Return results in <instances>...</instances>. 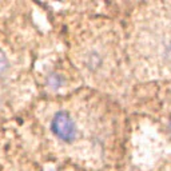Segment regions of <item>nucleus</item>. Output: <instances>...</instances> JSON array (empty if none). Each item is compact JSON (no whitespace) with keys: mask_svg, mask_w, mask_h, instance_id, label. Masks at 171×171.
Masks as SVG:
<instances>
[{"mask_svg":"<svg viewBox=\"0 0 171 171\" xmlns=\"http://www.w3.org/2000/svg\"><path fill=\"white\" fill-rule=\"evenodd\" d=\"M127 7L120 21L135 82H171V1L128 3Z\"/></svg>","mask_w":171,"mask_h":171,"instance_id":"nucleus-3","label":"nucleus"},{"mask_svg":"<svg viewBox=\"0 0 171 171\" xmlns=\"http://www.w3.org/2000/svg\"><path fill=\"white\" fill-rule=\"evenodd\" d=\"M43 131L50 148L82 170L127 166L130 114L118 100L92 88L48 103Z\"/></svg>","mask_w":171,"mask_h":171,"instance_id":"nucleus-1","label":"nucleus"},{"mask_svg":"<svg viewBox=\"0 0 171 171\" xmlns=\"http://www.w3.org/2000/svg\"><path fill=\"white\" fill-rule=\"evenodd\" d=\"M132 118L147 122L150 132L166 147L163 162L171 160V82L138 84L131 99ZM160 163V164H162Z\"/></svg>","mask_w":171,"mask_h":171,"instance_id":"nucleus-4","label":"nucleus"},{"mask_svg":"<svg viewBox=\"0 0 171 171\" xmlns=\"http://www.w3.org/2000/svg\"><path fill=\"white\" fill-rule=\"evenodd\" d=\"M151 171H171V160L170 162H164L162 164H159L158 167H155Z\"/></svg>","mask_w":171,"mask_h":171,"instance_id":"nucleus-6","label":"nucleus"},{"mask_svg":"<svg viewBox=\"0 0 171 171\" xmlns=\"http://www.w3.org/2000/svg\"><path fill=\"white\" fill-rule=\"evenodd\" d=\"M72 35L69 60L91 88L128 107L138 83L128 64L120 16L86 19Z\"/></svg>","mask_w":171,"mask_h":171,"instance_id":"nucleus-2","label":"nucleus"},{"mask_svg":"<svg viewBox=\"0 0 171 171\" xmlns=\"http://www.w3.org/2000/svg\"><path fill=\"white\" fill-rule=\"evenodd\" d=\"M11 74V60L5 51L0 48V82H4Z\"/></svg>","mask_w":171,"mask_h":171,"instance_id":"nucleus-5","label":"nucleus"}]
</instances>
